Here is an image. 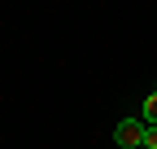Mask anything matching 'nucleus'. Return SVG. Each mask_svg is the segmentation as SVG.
<instances>
[{"label":"nucleus","instance_id":"1","mask_svg":"<svg viewBox=\"0 0 157 149\" xmlns=\"http://www.w3.org/2000/svg\"><path fill=\"white\" fill-rule=\"evenodd\" d=\"M113 145H122V149H144V123L140 119H122L113 127Z\"/></svg>","mask_w":157,"mask_h":149},{"label":"nucleus","instance_id":"2","mask_svg":"<svg viewBox=\"0 0 157 149\" xmlns=\"http://www.w3.org/2000/svg\"><path fill=\"white\" fill-rule=\"evenodd\" d=\"M140 123H144V127H157V88L140 101Z\"/></svg>","mask_w":157,"mask_h":149},{"label":"nucleus","instance_id":"3","mask_svg":"<svg viewBox=\"0 0 157 149\" xmlns=\"http://www.w3.org/2000/svg\"><path fill=\"white\" fill-rule=\"evenodd\" d=\"M144 149H157V127H144Z\"/></svg>","mask_w":157,"mask_h":149}]
</instances>
